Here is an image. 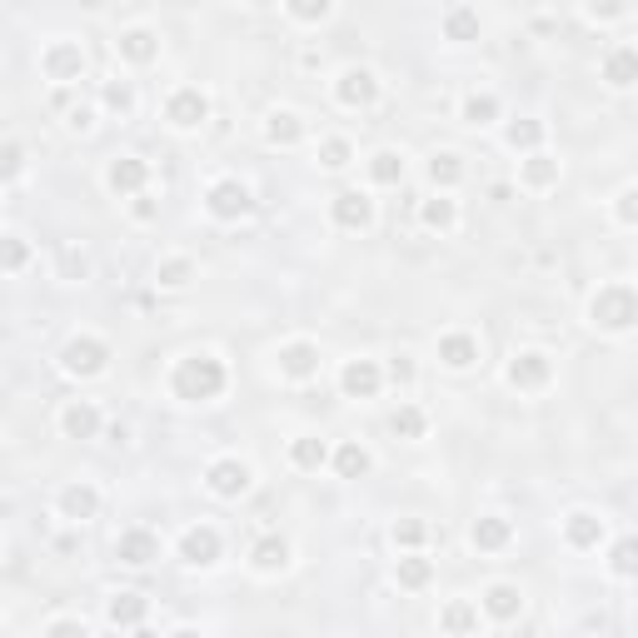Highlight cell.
Returning <instances> with one entry per match:
<instances>
[{
    "label": "cell",
    "instance_id": "cell-35",
    "mask_svg": "<svg viewBox=\"0 0 638 638\" xmlns=\"http://www.w3.org/2000/svg\"><path fill=\"white\" fill-rule=\"evenodd\" d=\"M289 464L305 469V474H319V469L329 464V444H325L319 434H299V439H289Z\"/></svg>",
    "mask_w": 638,
    "mask_h": 638
},
{
    "label": "cell",
    "instance_id": "cell-1",
    "mask_svg": "<svg viewBox=\"0 0 638 638\" xmlns=\"http://www.w3.org/2000/svg\"><path fill=\"white\" fill-rule=\"evenodd\" d=\"M229 389V369L219 354H209V349H189V354H179L175 364H169V394L179 399V404H209V399H219Z\"/></svg>",
    "mask_w": 638,
    "mask_h": 638
},
{
    "label": "cell",
    "instance_id": "cell-24",
    "mask_svg": "<svg viewBox=\"0 0 638 638\" xmlns=\"http://www.w3.org/2000/svg\"><path fill=\"white\" fill-rule=\"evenodd\" d=\"M305 135H309V125H305V115H299V110L279 105V110H269V115H265V145L295 150Z\"/></svg>",
    "mask_w": 638,
    "mask_h": 638
},
{
    "label": "cell",
    "instance_id": "cell-25",
    "mask_svg": "<svg viewBox=\"0 0 638 638\" xmlns=\"http://www.w3.org/2000/svg\"><path fill=\"white\" fill-rule=\"evenodd\" d=\"M598 80H604L608 90H634V80H638V45H614L604 55V65H598Z\"/></svg>",
    "mask_w": 638,
    "mask_h": 638
},
{
    "label": "cell",
    "instance_id": "cell-53",
    "mask_svg": "<svg viewBox=\"0 0 638 638\" xmlns=\"http://www.w3.org/2000/svg\"><path fill=\"white\" fill-rule=\"evenodd\" d=\"M628 6H584V20H594V25H608V20H624Z\"/></svg>",
    "mask_w": 638,
    "mask_h": 638
},
{
    "label": "cell",
    "instance_id": "cell-5",
    "mask_svg": "<svg viewBox=\"0 0 638 638\" xmlns=\"http://www.w3.org/2000/svg\"><path fill=\"white\" fill-rule=\"evenodd\" d=\"M205 488L215 498H225V504H235V498H245L249 488H255V469L239 454H219L205 464Z\"/></svg>",
    "mask_w": 638,
    "mask_h": 638
},
{
    "label": "cell",
    "instance_id": "cell-50",
    "mask_svg": "<svg viewBox=\"0 0 638 638\" xmlns=\"http://www.w3.org/2000/svg\"><path fill=\"white\" fill-rule=\"evenodd\" d=\"M85 275H90L85 249H75V245L60 249V279H85Z\"/></svg>",
    "mask_w": 638,
    "mask_h": 638
},
{
    "label": "cell",
    "instance_id": "cell-44",
    "mask_svg": "<svg viewBox=\"0 0 638 638\" xmlns=\"http://www.w3.org/2000/svg\"><path fill=\"white\" fill-rule=\"evenodd\" d=\"M285 16L295 20V25H325V20L335 16V6H329V0H289Z\"/></svg>",
    "mask_w": 638,
    "mask_h": 638
},
{
    "label": "cell",
    "instance_id": "cell-7",
    "mask_svg": "<svg viewBox=\"0 0 638 638\" xmlns=\"http://www.w3.org/2000/svg\"><path fill=\"white\" fill-rule=\"evenodd\" d=\"M504 384L518 394H538L554 384V354L548 349H514V359L504 364Z\"/></svg>",
    "mask_w": 638,
    "mask_h": 638
},
{
    "label": "cell",
    "instance_id": "cell-47",
    "mask_svg": "<svg viewBox=\"0 0 638 638\" xmlns=\"http://www.w3.org/2000/svg\"><path fill=\"white\" fill-rule=\"evenodd\" d=\"M638 544H634V538H618V544H614V558H608V568H614V578H634V568H638Z\"/></svg>",
    "mask_w": 638,
    "mask_h": 638
},
{
    "label": "cell",
    "instance_id": "cell-41",
    "mask_svg": "<svg viewBox=\"0 0 638 638\" xmlns=\"http://www.w3.org/2000/svg\"><path fill=\"white\" fill-rule=\"evenodd\" d=\"M389 434H394V439H409V444H414V439L429 434V414H424L419 404H399L394 414H389Z\"/></svg>",
    "mask_w": 638,
    "mask_h": 638
},
{
    "label": "cell",
    "instance_id": "cell-37",
    "mask_svg": "<svg viewBox=\"0 0 638 638\" xmlns=\"http://www.w3.org/2000/svg\"><path fill=\"white\" fill-rule=\"evenodd\" d=\"M364 169H369V185H399L404 169H409V160H404V150H374Z\"/></svg>",
    "mask_w": 638,
    "mask_h": 638
},
{
    "label": "cell",
    "instance_id": "cell-31",
    "mask_svg": "<svg viewBox=\"0 0 638 638\" xmlns=\"http://www.w3.org/2000/svg\"><path fill=\"white\" fill-rule=\"evenodd\" d=\"M419 225H424L429 235H454L459 229V199L454 195H429L424 205H419Z\"/></svg>",
    "mask_w": 638,
    "mask_h": 638
},
{
    "label": "cell",
    "instance_id": "cell-51",
    "mask_svg": "<svg viewBox=\"0 0 638 638\" xmlns=\"http://www.w3.org/2000/svg\"><path fill=\"white\" fill-rule=\"evenodd\" d=\"M65 130H70V135H90V130H95V105H85V100L70 105L65 110Z\"/></svg>",
    "mask_w": 638,
    "mask_h": 638
},
{
    "label": "cell",
    "instance_id": "cell-23",
    "mask_svg": "<svg viewBox=\"0 0 638 638\" xmlns=\"http://www.w3.org/2000/svg\"><path fill=\"white\" fill-rule=\"evenodd\" d=\"M249 568H255L259 578H275L289 568V538L285 534H259L255 544H249Z\"/></svg>",
    "mask_w": 638,
    "mask_h": 638
},
{
    "label": "cell",
    "instance_id": "cell-15",
    "mask_svg": "<svg viewBox=\"0 0 638 638\" xmlns=\"http://www.w3.org/2000/svg\"><path fill=\"white\" fill-rule=\"evenodd\" d=\"M558 534H564V544L574 548V554H588V548L604 544L608 524H604V514H594V508H568V514L558 518Z\"/></svg>",
    "mask_w": 638,
    "mask_h": 638
},
{
    "label": "cell",
    "instance_id": "cell-27",
    "mask_svg": "<svg viewBox=\"0 0 638 638\" xmlns=\"http://www.w3.org/2000/svg\"><path fill=\"white\" fill-rule=\"evenodd\" d=\"M558 175H564V160L548 155V150H534V155L518 160V185L524 189H554Z\"/></svg>",
    "mask_w": 638,
    "mask_h": 638
},
{
    "label": "cell",
    "instance_id": "cell-16",
    "mask_svg": "<svg viewBox=\"0 0 638 638\" xmlns=\"http://www.w3.org/2000/svg\"><path fill=\"white\" fill-rule=\"evenodd\" d=\"M474 608L488 618V624H514V618H524V588L508 584V578H494V584L478 594Z\"/></svg>",
    "mask_w": 638,
    "mask_h": 638
},
{
    "label": "cell",
    "instance_id": "cell-54",
    "mask_svg": "<svg viewBox=\"0 0 638 638\" xmlns=\"http://www.w3.org/2000/svg\"><path fill=\"white\" fill-rule=\"evenodd\" d=\"M169 638H209L205 628H195V624H179V628H169Z\"/></svg>",
    "mask_w": 638,
    "mask_h": 638
},
{
    "label": "cell",
    "instance_id": "cell-17",
    "mask_svg": "<svg viewBox=\"0 0 638 638\" xmlns=\"http://www.w3.org/2000/svg\"><path fill=\"white\" fill-rule=\"evenodd\" d=\"M55 514L65 518V524H90V518L100 514V488L90 484V478H70V484H60Z\"/></svg>",
    "mask_w": 638,
    "mask_h": 638
},
{
    "label": "cell",
    "instance_id": "cell-30",
    "mask_svg": "<svg viewBox=\"0 0 638 638\" xmlns=\"http://www.w3.org/2000/svg\"><path fill=\"white\" fill-rule=\"evenodd\" d=\"M439 30H444V40H454V45H469V40L484 35V16H478L474 6H449L444 16H439Z\"/></svg>",
    "mask_w": 638,
    "mask_h": 638
},
{
    "label": "cell",
    "instance_id": "cell-42",
    "mask_svg": "<svg viewBox=\"0 0 638 638\" xmlns=\"http://www.w3.org/2000/svg\"><path fill=\"white\" fill-rule=\"evenodd\" d=\"M389 538H394L399 554H424V544H429V524H424V518H394Z\"/></svg>",
    "mask_w": 638,
    "mask_h": 638
},
{
    "label": "cell",
    "instance_id": "cell-2",
    "mask_svg": "<svg viewBox=\"0 0 638 638\" xmlns=\"http://www.w3.org/2000/svg\"><path fill=\"white\" fill-rule=\"evenodd\" d=\"M588 325L598 335H628L638 325V295L628 279H614V285H598L588 295Z\"/></svg>",
    "mask_w": 638,
    "mask_h": 638
},
{
    "label": "cell",
    "instance_id": "cell-28",
    "mask_svg": "<svg viewBox=\"0 0 638 638\" xmlns=\"http://www.w3.org/2000/svg\"><path fill=\"white\" fill-rule=\"evenodd\" d=\"M439 634H444V638H474L478 634L474 598H449V604L439 608Z\"/></svg>",
    "mask_w": 638,
    "mask_h": 638
},
{
    "label": "cell",
    "instance_id": "cell-39",
    "mask_svg": "<svg viewBox=\"0 0 638 638\" xmlns=\"http://www.w3.org/2000/svg\"><path fill=\"white\" fill-rule=\"evenodd\" d=\"M199 279V269H195V259L189 255H165L155 265V285L160 289H185V285H195Z\"/></svg>",
    "mask_w": 638,
    "mask_h": 638
},
{
    "label": "cell",
    "instance_id": "cell-38",
    "mask_svg": "<svg viewBox=\"0 0 638 638\" xmlns=\"http://www.w3.org/2000/svg\"><path fill=\"white\" fill-rule=\"evenodd\" d=\"M30 259H35L30 239L16 229H0V275H20V269H30Z\"/></svg>",
    "mask_w": 638,
    "mask_h": 638
},
{
    "label": "cell",
    "instance_id": "cell-45",
    "mask_svg": "<svg viewBox=\"0 0 638 638\" xmlns=\"http://www.w3.org/2000/svg\"><path fill=\"white\" fill-rule=\"evenodd\" d=\"M25 175V145L20 140H0V185H16Z\"/></svg>",
    "mask_w": 638,
    "mask_h": 638
},
{
    "label": "cell",
    "instance_id": "cell-6",
    "mask_svg": "<svg viewBox=\"0 0 638 638\" xmlns=\"http://www.w3.org/2000/svg\"><path fill=\"white\" fill-rule=\"evenodd\" d=\"M60 369H65L70 379H95L110 369V344L100 335H70L65 344H60Z\"/></svg>",
    "mask_w": 638,
    "mask_h": 638
},
{
    "label": "cell",
    "instance_id": "cell-19",
    "mask_svg": "<svg viewBox=\"0 0 638 638\" xmlns=\"http://www.w3.org/2000/svg\"><path fill=\"white\" fill-rule=\"evenodd\" d=\"M115 558H120V564H130V568H150L160 558V534H155V528H120Z\"/></svg>",
    "mask_w": 638,
    "mask_h": 638
},
{
    "label": "cell",
    "instance_id": "cell-46",
    "mask_svg": "<svg viewBox=\"0 0 638 638\" xmlns=\"http://www.w3.org/2000/svg\"><path fill=\"white\" fill-rule=\"evenodd\" d=\"M614 219H618V229H634L638 225V185H624L614 195Z\"/></svg>",
    "mask_w": 638,
    "mask_h": 638
},
{
    "label": "cell",
    "instance_id": "cell-55",
    "mask_svg": "<svg viewBox=\"0 0 638 638\" xmlns=\"http://www.w3.org/2000/svg\"><path fill=\"white\" fill-rule=\"evenodd\" d=\"M0 219H6V209H0Z\"/></svg>",
    "mask_w": 638,
    "mask_h": 638
},
{
    "label": "cell",
    "instance_id": "cell-33",
    "mask_svg": "<svg viewBox=\"0 0 638 638\" xmlns=\"http://www.w3.org/2000/svg\"><path fill=\"white\" fill-rule=\"evenodd\" d=\"M459 179H464V155H459V150H434V155H429V185H434L439 195H449Z\"/></svg>",
    "mask_w": 638,
    "mask_h": 638
},
{
    "label": "cell",
    "instance_id": "cell-3",
    "mask_svg": "<svg viewBox=\"0 0 638 638\" xmlns=\"http://www.w3.org/2000/svg\"><path fill=\"white\" fill-rule=\"evenodd\" d=\"M205 215L219 219V225H239V219L255 215V189L239 175H219L215 185L205 189Z\"/></svg>",
    "mask_w": 638,
    "mask_h": 638
},
{
    "label": "cell",
    "instance_id": "cell-40",
    "mask_svg": "<svg viewBox=\"0 0 638 638\" xmlns=\"http://www.w3.org/2000/svg\"><path fill=\"white\" fill-rule=\"evenodd\" d=\"M100 105L110 110V115H120V120H130L135 115V105H140V95H135V85H130V80H105V85H100Z\"/></svg>",
    "mask_w": 638,
    "mask_h": 638
},
{
    "label": "cell",
    "instance_id": "cell-49",
    "mask_svg": "<svg viewBox=\"0 0 638 638\" xmlns=\"http://www.w3.org/2000/svg\"><path fill=\"white\" fill-rule=\"evenodd\" d=\"M384 379H389V384H399V389L414 384V379H419L414 354H394V359H389V364H384Z\"/></svg>",
    "mask_w": 638,
    "mask_h": 638
},
{
    "label": "cell",
    "instance_id": "cell-14",
    "mask_svg": "<svg viewBox=\"0 0 638 638\" xmlns=\"http://www.w3.org/2000/svg\"><path fill=\"white\" fill-rule=\"evenodd\" d=\"M329 219H335L339 229H349V235L374 229V199H369V189H339V195L329 199Z\"/></svg>",
    "mask_w": 638,
    "mask_h": 638
},
{
    "label": "cell",
    "instance_id": "cell-18",
    "mask_svg": "<svg viewBox=\"0 0 638 638\" xmlns=\"http://www.w3.org/2000/svg\"><path fill=\"white\" fill-rule=\"evenodd\" d=\"M100 429H105V414H100L95 399H70L60 409V434L65 439H100Z\"/></svg>",
    "mask_w": 638,
    "mask_h": 638
},
{
    "label": "cell",
    "instance_id": "cell-11",
    "mask_svg": "<svg viewBox=\"0 0 638 638\" xmlns=\"http://www.w3.org/2000/svg\"><path fill=\"white\" fill-rule=\"evenodd\" d=\"M335 105H344V110H369L379 100V75L369 65H344L335 75Z\"/></svg>",
    "mask_w": 638,
    "mask_h": 638
},
{
    "label": "cell",
    "instance_id": "cell-32",
    "mask_svg": "<svg viewBox=\"0 0 638 638\" xmlns=\"http://www.w3.org/2000/svg\"><path fill=\"white\" fill-rule=\"evenodd\" d=\"M329 464H335L339 478H364L369 469H374V454H369L359 439H344L339 449H329Z\"/></svg>",
    "mask_w": 638,
    "mask_h": 638
},
{
    "label": "cell",
    "instance_id": "cell-21",
    "mask_svg": "<svg viewBox=\"0 0 638 638\" xmlns=\"http://www.w3.org/2000/svg\"><path fill=\"white\" fill-rule=\"evenodd\" d=\"M115 55L125 60V65H155V60H160V35L150 25H125L115 35Z\"/></svg>",
    "mask_w": 638,
    "mask_h": 638
},
{
    "label": "cell",
    "instance_id": "cell-12",
    "mask_svg": "<svg viewBox=\"0 0 638 638\" xmlns=\"http://www.w3.org/2000/svg\"><path fill=\"white\" fill-rule=\"evenodd\" d=\"M105 189H110V195H120V199L145 195V189H150V160H140V155H110Z\"/></svg>",
    "mask_w": 638,
    "mask_h": 638
},
{
    "label": "cell",
    "instance_id": "cell-26",
    "mask_svg": "<svg viewBox=\"0 0 638 638\" xmlns=\"http://www.w3.org/2000/svg\"><path fill=\"white\" fill-rule=\"evenodd\" d=\"M105 618L115 628H140L150 618V598L140 594V588H115V594L105 598Z\"/></svg>",
    "mask_w": 638,
    "mask_h": 638
},
{
    "label": "cell",
    "instance_id": "cell-13",
    "mask_svg": "<svg viewBox=\"0 0 638 638\" xmlns=\"http://www.w3.org/2000/svg\"><path fill=\"white\" fill-rule=\"evenodd\" d=\"M379 389H384V364L379 359H344L339 364V394L344 399H379Z\"/></svg>",
    "mask_w": 638,
    "mask_h": 638
},
{
    "label": "cell",
    "instance_id": "cell-20",
    "mask_svg": "<svg viewBox=\"0 0 638 638\" xmlns=\"http://www.w3.org/2000/svg\"><path fill=\"white\" fill-rule=\"evenodd\" d=\"M469 544H474L478 554H504V548L514 544V518H504V514H478L474 524H469Z\"/></svg>",
    "mask_w": 638,
    "mask_h": 638
},
{
    "label": "cell",
    "instance_id": "cell-34",
    "mask_svg": "<svg viewBox=\"0 0 638 638\" xmlns=\"http://www.w3.org/2000/svg\"><path fill=\"white\" fill-rule=\"evenodd\" d=\"M498 110H504V105H498L494 90H469V95L459 100V120H464V125H478V130L494 125Z\"/></svg>",
    "mask_w": 638,
    "mask_h": 638
},
{
    "label": "cell",
    "instance_id": "cell-4",
    "mask_svg": "<svg viewBox=\"0 0 638 638\" xmlns=\"http://www.w3.org/2000/svg\"><path fill=\"white\" fill-rule=\"evenodd\" d=\"M90 70V55L80 40H50L45 50H40V75L50 80L55 90H70L80 85V75Z\"/></svg>",
    "mask_w": 638,
    "mask_h": 638
},
{
    "label": "cell",
    "instance_id": "cell-36",
    "mask_svg": "<svg viewBox=\"0 0 638 638\" xmlns=\"http://www.w3.org/2000/svg\"><path fill=\"white\" fill-rule=\"evenodd\" d=\"M429 578H434V558H424V554H399L394 584L404 588V594H419V588H429Z\"/></svg>",
    "mask_w": 638,
    "mask_h": 638
},
{
    "label": "cell",
    "instance_id": "cell-9",
    "mask_svg": "<svg viewBox=\"0 0 638 638\" xmlns=\"http://www.w3.org/2000/svg\"><path fill=\"white\" fill-rule=\"evenodd\" d=\"M319 364H325V354H319L315 339H285V344L275 349V369H279V379H289V384L319 379Z\"/></svg>",
    "mask_w": 638,
    "mask_h": 638
},
{
    "label": "cell",
    "instance_id": "cell-29",
    "mask_svg": "<svg viewBox=\"0 0 638 638\" xmlns=\"http://www.w3.org/2000/svg\"><path fill=\"white\" fill-rule=\"evenodd\" d=\"M544 140H548V125L538 115H518L504 125V145L514 155H534V150H544Z\"/></svg>",
    "mask_w": 638,
    "mask_h": 638
},
{
    "label": "cell",
    "instance_id": "cell-43",
    "mask_svg": "<svg viewBox=\"0 0 638 638\" xmlns=\"http://www.w3.org/2000/svg\"><path fill=\"white\" fill-rule=\"evenodd\" d=\"M319 169H329V175H339V169H349V160H354V145H349L344 135H325L315 150Z\"/></svg>",
    "mask_w": 638,
    "mask_h": 638
},
{
    "label": "cell",
    "instance_id": "cell-48",
    "mask_svg": "<svg viewBox=\"0 0 638 638\" xmlns=\"http://www.w3.org/2000/svg\"><path fill=\"white\" fill-rule=\"evenodd\" d=\"M40 638H90V628H85V618H75V614H55Z\"/></svg>",
    "mask_w": 638,
    "mask_h": 638
},
{
    "label": "cell",
    "instance_id": "cell-22",
    "mask_svg": "<svg viewBox=\"0 0 638 638\" xmlns=\"http://www.w3.org/2000/svg\"><path fill=\"white\" fill-rule=\"evenodd\" d=\"M434 354H439V364H444V369L464 374V369H474V364H478V339L469 335V329H449V335H439Z\"/></svg>",
    "mask_w": 638,
    "mask_h": 638
},
{
    "label": "cell",
    "instance_id": "cell-8",
    "mask_svg": "<svg viewBox=\"0 0 638 638\" xmlns=\"http://www.w3.org/2000/svg\"><path fill=\"white\" fill-rule=\"evenodd\" d=\"M165 125L179 130V135H195V130L209 125V95L199 85H175L165 95Z\"/></svg>",
    "mask_w": 638,
    "mask_h": 638
},
{
    "label": "cell",
    "instance_id": "cell-52",
    "mask_svg": "<svg viewBox=\"0 0 638 638\" xmlns=\"http://www.w3.org/2000/svg\"><path fill=\"white\" fill-rule=\"evenodd\" d=\"M130 219H135V225H155V219H160V199L150 195V189H145V195H135V199H130Z\"/></svg>",
    "mask_w": 638,
    "mask_h": 638
},
{
    "label": "cell",
    "instance_id": "cell-10",
    "mask_svg": "<svg viewBox=\"0 0 638 638\" xmlns=\"http://www.w3.org/2000/svg\"><path fill=\"white\" fill-rule=\"evenodd\" d=\"M219 554H225V538H219L215 524H189L185 534L175 538V558L189 568H215Z\"/></svg>",
    "mask_w": 638,
    "mask_h": 638
}]
</instances>
